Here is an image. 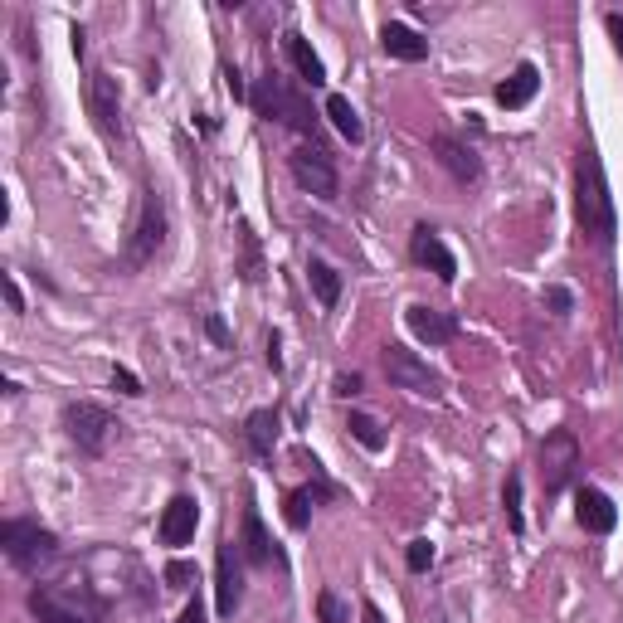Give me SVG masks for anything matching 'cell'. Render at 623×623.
Wrapping results in <instances>:
<instances>
[{"mask_svg": "<svg viewBox=\"0 0 623 623\" xmlns=\"http://www.w3.org/2000/svg\"><path fill=\"white\" fill-rule=\"evenodd\" d=\"M361 623H385V614H380L375 604H366V609H361Z\"/></svg>", "mask_w": 623, "mask_h": 623, "instance_id": "f35d334b", "label": "cell"}, {"mask_svg": "<svg viewBox=\"0 0 623 623\" xmlns=\"http://www.w3.org/2000/svg\"><path fill=\"white\" fill-rule=\"evenodd\" d=\"M380 366H385V375H390V385H400V390H409V395H439L443 390V380H439V370L429 366V361H419L414 351H404V346H385L380 351Z\"/></svg>", "mask_w": 623, "mask_h": 623, "instance_id": "52a82bcc", "label": "cell"}, {"mask_svg": "<svg viewBox=\"0 0 623 623\" xmlns=\"http://www.w3.org/2000/svg\"><path fill=\"white\" fill-rule=\"evenodd\" d=\"M575 516H580V526H585V531H594V536L614 531V521H619L614 502H609L599 487H580V497H575Z\"/></svg>", "mask_w": 623, "mask_h": 623, "instance_id": "9a60e30c", "label": "cell"}, {"mask_svg": "<svg viewBox=\"0 0 623 623\" xmlns=\"http://www.w3.org/2000/svg\"><path fill=\"white\" fill-rule=\"evenodd\" d=\"M0 546H5L15 570H35L44 560H54L59 541H54V531H44L39 521H5V526H0Z\"/></svg>", "mask_w": 623, "mask_h": 623, "instance_id": "5b68a950", "label": "cell"}, {"mask_svg": "<svg viewBox=\"0 0 623 623\" xmlns=\"http://www.w3.org/2000/svg\"><path fill=\"white\" fill-rule=\"evenodd\" d=\"M434 156H439V166L453 176V181H477L482 176V161H477V151L468 147V142H458V137H448V132H439L434 137Z\"/></svg>", "mask_w": 623, "mask_h": 623, "instance_id": "7c38bea8", "label": "cell"}, {"mask_svg": "<svg viewBox=\"0 0 623 623\" xmlns=\"http://www.w3.org/2000/svg\"><path fill=\"white\" fill-rule=\"evenodd\" d=\"M536 88H541V74H536V64H521L502 88H497V103L502 108H526L531 98H536Z\"/></svg>", "mask_w": 623, "mask_h": 623, "instance_id": "d6986e66", "label": "cell"}, {"mask_svg": "<svg viewBox=\"0 0 623 623\" xmlns=\"http://www.w3.org/2000/svg\"><path fill=\"white\" fill-rule=\"evenodd\" d=\"M327 117H331V127H336V132H341L346 142H361V137H366L361 117H356V108H351V98L331 93V98H327Z\"/></svg>", "mask_w": 623, "mask_h": 623, "instance_id": "7402d4cb", "label": "cell"}, {"mask_svg": "<svg viewBox=\"0 0 623 623\" xmlns=\"http://www.w3.org/2000/svg\"><path fill=\"white\" fill-rule=\"evenodd\" d=\"M0 288H5V302H10V312H25V297H20V288H15V278H10V273L0 278Z\"/></svg>", "mask_w": 623, "mask_h": 623, "instance_id": "1f68e13d", "label": "cell"}, {"mask_svg": "<svg viewBox=\"0 0 623 623\" xmlns=\"http://www.w3.org/2000/svg\"><path fill=\"white\" fill-rule=\"evenodd\" d=\"M244 604V570H239V541H224L215 555V609L224 619H234V609Z\"/></svg>", "mask_w": 623, "mask_h": 623, "instance_id": "30bf717a", "label": "cell"}, {"mask_svg": "<svg viewBox=\"0 0 623 623\" xmlns=\"http://www.w3.org/2000/svg\"><path fill=\"white\" fill-rule=\"evenodd\" d=\"M30 614L39 623H103L108 604L88 585H35L30 589Z\"/></svg>", "mask_w": 623, "mask_h": 623, "instance_id": "7a4b0ae2", "label": "cell"}, {"mask_svg": "<svg viewBox=\"0 0 623 623\" xmlns=\"http://www.w3.org/2000/svg\"><path fill=\"white\" fill-rule=\"evenodd\" d=\"M288 166H293V181L307 190V195H317V200H336V190H341V181H336V166H331V156L322 142H307V147H297L293 156H288Z\"/></svg>", "mask_w": 623, "mask_h": 623, "instance_id": "ba28073f", "label": "cell"}, {"mask_svg": "<svg viewBox=\"0 0 623 623\" xmlns=\"http://www.w3.org/2000/svg\"><path fill=\"white\" fill-rule=\"evenodd\" d=\"M195 526H200L195 497H176V502L161 512V541H166V546H185V541H195Z\"/></svg>", "mask_w": 623, "mask_h": 623, "instance_id": "5bb4252c", "label": "cell"}, {"mask_svg": "<svg viewBox=\"0 0 623 623\" xmlns=\"http://www.w3.org/2000/svg\"><path fill=\"white\" fill-rule=\"evenodd\" d=\"M88 108H93L98 132H103L108 142H117V137H122V103H117V88H112L108 74L88 78Z\"/></svg>", "mask_w": 623, "mask_h": 623, "instance_id": "8fae6325", "label": "cell"}, {"mask_svg": "<svg viewBox=\"0 0 623 623\" xmlns=\"http://www.w3.org/2000/svg\"><path fill=\"white\" fill-rule=\"evenodd\" d=\"M229 93H234V98H249V88H244V78H239V69H229Z\"/></svg>", "mask_w": 623, "mask_h": 623, "instance_id": "8d00e7d4", "label": "cell"}, {"mask_svg": "<svg viewBox=\"0 0 623 623\" xmlns=\"http://www.w3.org/2000/svg\"><path fill=\"white\" fill-rule=\"evenodd\" d=\"M288 59H293V69L307 78L312 88H322V83H327V69H322V59L312 54V44H307L302 35H288Z\"/></svg>", "mask_w": 623, "mask_h": 623, "instance_id": "44dd1931", "label": "cell"}, {"mask_svg": "<svg viewBox=\"0 0 623 623\" xmlns=\"http://www.w3.org/2000/svg\"><path fill=\"white\" fill-rule=\"evenodd\" d=\"M604 30H609V39H614V49L623 54V15H619V10H609V15H604Z\"/></svg>", "mask_w": 623, "mask_h": 623, "instance_id": "4dcf8cb0", "label": "cell"}, {"mask_svg": "<svg viewBox=\"0 0 623 623\" xmlns=\"http://www.w3.org/2000/svg\"><path fill=\"white\" fill-rule=\"evenodd\" d=\"M580 195H575V210H580V229L585 239H594L599 249L614 244V195H609V181H604V166L594 151H580Z\"/></svg>", "mask_w": 623, "mask_h": 623, "instance_id": "6da1fadb", "label": "cell"}, {"mask_svg": "<svg viewBox=\"0 0 623 623\" xmlns=\"http://www.w3.org/2000/svg\"><path fill=\"white\" fill-rule=\"evenodd\" d=\"M575 468H580V443H575V434H570V429L546 434V443H541V487H546V492H565V482L575 477Z\"/></svg>", "mask_w": 623, "mask_h": 623, "instance_id": "9c48e42d", "label": "cell"}, {"mask_svg": "<svg viewBox=\"0 0 623 623\" xmlns=\"http://www.w3.org/2000/svg\"><path fill=\"white\" fill-rule=\"evenodd\" d=\"M244 434H249V448H254L258 458H268L273 443H278V414L273 409H254L249 424H244Z\"/></svg>", "mask_w": 623, "mask_h": 623, "instance_id": "ffe728a7", "label": "cell"}, {"mask_svg": "<svg viewBox=\"0 0 623 623\" xmlns=\"http://www.w3.org/2000/svg\"><path fill=\"white\" fill-rule=\"evenodd\" d=\"M361 390V375H336V395H356Z\"/></svg>", "mask_w": 623, "mask_h": 623, "instance_id": "836d02e7", "label": "cell"}, {"mask_svg": "<svg viewBox=\"0 0 623 623\" xmlns=\"http://www.w3.org/2000/svg\"><path fill=\"white\" fill-rule=\"evenodd\" d=\"M317 497H327V487H322V492H312V487H297V492H288V526H293V531H307V521H312V502H317Z\"/></svg>", "mask_w": 623, "mask_h": 623, "instance_id": "cb8c5ba5", "label": "cell"}, {"mask_svg": "<svg viewBox=\"0 0 623 623\" xmlns=\"http://www.w3.org/2000/svg\"><path fill=\"white\" fill-rule=\"evenodd\" d=\"M546 302L555 307V317H565V312H570V293H565V288H550Z\"/></svg>", "mask_w": 623, "mask_h": 623, "instance_id": "d6a6232c", "label": "cell"}, {"mask_svg": "<svg viewBox=\"0 0 623 623\" xmlns=\"http://www.w3.org/2000/svg\"><path fill=\"white\" fill-rule=\"evenodd\" d=\"M64 429H69V439L83 448V453H103L112 439H117V419H112L103 404H88V400H78L64 409Z\"/></svg>", "mask_w": 623, "mask_h": 623, "instance_id": "8992f818", "label": "cell"}, {"mask_svg": "<svg viewBox=\"0 0 623 623\" xmlns=\"http://www.w3.org/2000/svg\"><path fill=\"white\" fill-rule=\"evenodd\" d=\"M409 254L419 258L424 268H434L443 283H453V278H458V263H453V254H448V244H443L429 224H419V229H414V239H409Z\"/></svg>", "mask_w": 623, "mask_h": 623, "instance_id": "4fadbf2b", "label": "cell"}, {"mask_svg": "<svg viewBox=\"0 0 623 623\" xmlns=\"http://www.w3.org/2000/svg\"><path fill=\"white\" fill-rule=\"evenodd\" d=\"M268 366H273V370L283 366V356H278V336H268Z\"/></svg>", "mask_w": 623, "mask_h": 623, "instance_id": "74e56055", "label": "cell"}, {"mask_svg": "<svg viewBox=\"0 0 623 623\" xmlns=\"http://www.w3.org/2000/svg\"><path fill=\"white\" fill-rule=\"evenodd\" d=\"M112 390H122V395H142V380H137L132 370H112Z\"/></svg>", "mask_w": 623, "mask_h": 623, "instance_id": "f546056e", "label": "cell"}, {"mask_svg": "<svg viewBox=\"0 0 623 623\" xmlns=\"http://www.w3.org/2000/svg\"><path fill=\"white\" fill-rule=\"evenodd\" d=\"M307 283H312V293H317L322 307H336V297H341V278H336V268H331V263L312 258V263H307Z\"/></svg>", "mask_w": 623, "mask_h": 623, "instance_id": "603a6c76", "label": "cell"}, {"mask_svg": "<svg viewBox=\"0 0 623 623\" xmlns=\"http://www.w3.org/2000/svg\"><path fill=\"white\" fill-rule=\"evenodd\" d=\"M317 614H322V623H351V609H346L336 594H322V599H317Z\"/></svg>", "mask_w": 623, "mask_h": 623, "instance_id": "4316f807", "label": "cell"}, {"mask_svg": "<svg viewBox=\"0 0 623 623\" xmlns=\"http://www.w3.org/2000/svg\"><path fill=\"white\" fill-rule=\"evenodd\" d=\"M404 560H409L414 575H424V570L434 565V546H429V541H409V555H404Z\"/></svg>", "mask_w": 623, "mask_h": 623, "instance_id": "83f0119b", "label": "cell"}, {"mask_svg": "<svg viewBox=\"0 0 623 623\" xmlns=\"http://www.w3.org/2000/svg\"><path fill=\"white\" fill-rule=\"evenodd\" d=\"M254 103H258V112L273 122H283V127H293V132H302V137H312L317 132V117H312V108H307V98L302 93H293L283 78H263L258 83V93H254Z\"/></svg>", "mask_w": 623, "mask_h": 623, "instance_id": "3957f363", "label": "cell"}, {"mask_svg": "<svg viewBox=\"0 0 623 623\" xmlns=\"http://www.w3.org/2000/svg\"><path fill=\"white\" fill-rule=\"evenodd\" d=\"M409 331L429 346H443V341L458 336V317H448L439 307H409Z\"/></svg>", "mask_w": 623, "mask_h": 623, "instance_id": "2e32d148", "label": "cell"}, {"mask_svg": "<svg viewBox=\"0 0 623 623\" xmlns=\"http://www.w3.org/2000/svg\"><path fill=\"white\" fill-rule=\"evenodd\" d=\"M380 44H385V54H395L404 64L429 59V39L419 35V30H409V25H400V20H390V25L380 30Z\"/></svg>", "mask_w": 623, "mask_h": 623, "instance_id": "e0dca14e", "label": "cell"}, {"mask_svg": "<svg viewBox=\"0 0 623 623\" xmlns=\"http://www.w3.org/2000/svg\"><path fill=\"white\" fill-rule=\"evenodd\" d=\"M181 623H205V604H200V599H190V604H185V614H181Z\"/></svg>", "mask_w": 623, "mask_h": 623, "instance_id": "e575fe53", "label": "cell"}, {"mask_svg": "<svg viewBox=\"0 0 623 623\" xmlns=\"http://www.w3.org/2000/svg\"><path fill=\"white\" fill-rule=\"evenodd\" d=\"M205 331H210V336H215L220 346H224V341H229V327H224L220 317H205Z\"/></svg>", "mask_w": 623, "mask_h": 623, "instance_id": "d590c367", "label": "cell"}, {"mask_svg": "<svg viewBox=\"0 0 623 623\" xmlns=\"http://www.w3.org/2000/svg\"><path fill=\"white\" fill-rule=\"evenodd\" d=\"M190 580H195V565H185V560H171V565H166V585L171 589H185Z\"/></svg>", "mask_w": 623, "mask_h": 623, "instance_id": "f1b7e54d", "label": "cell"}, {"mask_svg": "<svg viewBox=\"0 0 623 623\" xmlns=\"http://www.w3.org/2000/svg\"><path fill=\"white\" fill-rule=\"evenodd\" d=\"M346 429H351V439H356V443H366L370 453H380V448H385V434H380V424H375L370 414H351V424H346Z\"/></svg>", "mask_w": 623, "mask_h": 623, "instance_id": "d4e9b609", "label": "cell"}, {"mask_svg": "<svg viewBox=\"0 0 623 623\" xmlns=\"http://www.w3.org/2000/svg\"><path fill=\"white\" fill-rule=\"evenodd\" d=\"M239 550H244V560H249V565H273V541H268L263 516H258L254 507L244 512V536H239Z\"/></svg>", "mask_w": 623, "mask_h": 623, "instance_id": "ac0fdd59", "label": "cell"}, {"mask_svg": "<svg viewBox=\"0 0 623 623\" xmlns=\"http://www.w3.org/2000/svg\"><path fill=\"white\" fill-rule=\"evenodd\" d=\"M166 249V200L161 190H142V210H137V229H132V244H127V263L132 268H147L151 258Z\"/></svg>", "mask_w": 623, "mask_h": 623, "instance_id": "277c9868", "label": "cell"}, {"mask_svg": "<svg viewBox=\"0 0 623 623\" xmlns=\"http://www.w3.org/2000/svg\"><path fill=\"white\" fill-rule=\"evenodd\" d=\"M502 502H507V526H512L516 536L526 531V521H521V477H507V492H502Z\"/></svg>", "mask_w": 623, "mask_h": 623, "instance_id": "484cf974", "label": "cell"}]
</instances>
